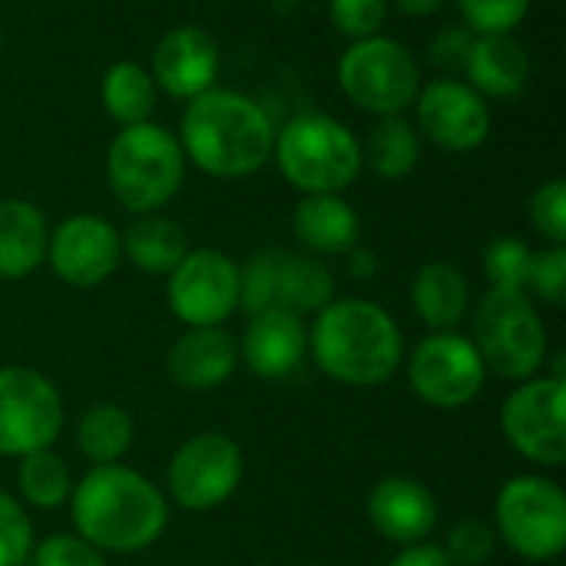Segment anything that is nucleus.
Masks as SVG:
<instances>
[{"mask_svg": "<svg viewBox=\"0 0 566 566\" xmlns=\"http://www.w3.org/2000/svg\"><path fill=\"white\" fill-rule=\"evenodd\" d=\"M76 537L99 554H136L153 547L166 524V494L133 468L103 464L90 468L70 494Z\"/></svg>", "mask_w": 566, "mask_h": 566, "instance_id": "obj_1", "label": "nucleus"}, {"mask_svg": "<svg viewBox=\"0 0 566 566\" xmlns=\"http://www.w3.org/2000/svg\"><path fill=\"white\" fill-rule=\"evenodd\" d=\"M182 153L216 179L259 172L275 149V123L252 96L212 86L189 99L179 123Z\"/></svg>", "mask_w": 566, "mask_h": 566, "instance_id": "obj_2", "label": "nucleus"}, {"mask_svg": "<svg viewBox=\"0 0 566 566\" xmlns=\"http://www.w3.org/2000/svg\"><path fill=\"white\" fill-rule=\"evenodd\" d=\"M315 365L345 388L385 385L405 361L398 322L368 298L328 302L308 332Z\"/></svg>", "mask_w": 566, "mask_h": 566, "instance_id": "obj_3", "label": "nucleus"}, {"mask_svg": "<svg viewBox=\"0 0 566 566\" xmlns=\"http://www.w3.org/2000/svg\"><path fill=\"white\" fill-rule=\"evenodd\" d=\"M182 179L186 153L166 126L146 119L113 136L106 149V182L123 209L136 216L156 212L179 192Z\"/></svg>", "mask_w": 566, "mask_h": 566, "instance_id": "obj_4", "label": "nucleus"}, {"mask_svg": "<svg viewBox=\"0 0 566 566\" xmlns=\"http://www.w3.org/2000/svg\"><path fill=\"white\" fill-rule=\"evenodd\" d=\"M282 176L305 196H342L361 172V143L328 113H302L275 133L272 149Z\"/></svg>", "mask_w": 566, "mask_h": 566, "instance_id": "obj_5", "label": "nucleus"}, {"mask_svg": "<svg viewBox=\"0 0 566 566\" xmlns=\"http://www.w3.org/2000/svg\"><path fill=\"white\" fill-rule=\"evenodd\" d=\"M471 342L484 368L504 381H531L547 365L544 318L527 292L488 289L474 308Z\"/></svg>", "mask_w": 566, "mask_h": 566, "instance_id": "obj_6", "label": "nucleus"}, {"mask_svg": "<svg viewBox=\"0 0 566 566\" xmlns=\"http://www.w3.org/2000/svg\"><path fill=\"white\" fill-rule=\"evenodd\" d=\"M494 534L524 560H557L566 551L564 488L541 474L511 478L494 501Z\"/></svg>", "mask_w": 566, "mask_h": 566, "instance_id": "obj_7", "label": "nucleus"}, {"mask_svg": "<svg viewBox=\"0 0 566 566\" xmlns=\"http://www.w3.org/2000/svg\"><path fill=\"white\" fill-rule=\"evenodd\" d=\"M338 86L365 113L401 116L418 99L421 70L405 43L378 33L368 40H355L342 53Z\"/></svg>", "mask_w": 566, "mask_h": 566, "instance_id": "obj_8", "label": "nucleus"}, {"mask_svg": "<svg viewBox=\"0 0 566 566\" xmlns=\"http://www.w3.org/2000/svg\"><path fill=\"white\" fill-rule=\"evenodd\" d=\"M63 418V398L46 375L23 365L0 368V458L53 448Z\"/></svg>", "mask_w": 566, "mask_h": 566, "instance_id": "obj_9", "label": "nucleus"}, {"mask_svg": "<svg viewBox=\"0 0 566 566\" xmlns=\"http://www.w3.org/2000/svg\"><path fill=\"white\" fill-rule=\"evenodd\" d=\"M242 448L222 431H202L179 444L166 468L169 497L192 514L222 507L242 484Z\"/></svg>", "mask_w": 566, "mask_h": 566, "instance_id": "obj_10", "label": "nucleus"}, {"mask_svg": "<svg viewBox=\"0 0 566 566\" xmlns=\"http://www.w3.org/2000/svg\"><path fill=\"white\" fill-rule=\"evenodd\" d=\"M504 441L541 468L566 464V381L531 378L521 381L501 405Z\"/></svg>", "mask_w": 566, "mask_h": 566, "instance_id": "obj_11", "label": "nucleus"}, {"mask_svg": "<svg viewBox=\"0 0 566 566\" xmlns=\"http://www.w3.org/2000/svg\"><path fill=\"white\" fill-rule=\"evenodd\" d=\"M408 381L424 405L458 411L484 391L488 368L471 338L458 332H431L408 358Z\"/></svg>", "mask_w": 566, "mask_h": 566, "instance_id": "obj_12", "label": "nucleus"}, {"mask_svg": "<svg viewBox=\"0 0 566 566\" xmlns=\"http://www.w3.org/2000/svg\"><path fill=\"white\" fill-rule=\"evenodd\" d=\"M172 315L189 328H216L239 308V265L216 249H189L169 272Z\"/></svg>", "mask_w": 566, "mask_h": 566, "instance_id": "obj_13", "label": "nucleus"}, {"mask_svg": "<svg viewBox=\"0 0 566 566\" xmlns=\"http://www.w3.org/2000/svg\"><path fill=\"white\" fill-rule=\"evenodd\" d=\"M418 129L448 153H474L491 136L488 99L464 80L441 76L418 90Z\"/></svg>", "mask_w": 566, "mask_h": 566, "instance_id": "obj_14", "label": "nucleus"}, {"mask_svg": "<svg viewBox=\"0 0 566 566\" xmlns=\"http://www.w3.org/2000/svg\"><path fill=\"white\" fill-rule=\"evenodd\" d=\"M123 259L119 232L103 216H70L46 242V262L53 275L73 289L103 285Z\"/></svg>", "mask_w": 566, "mask_h": 566, "instance_id": "obj_15", "label": "nucleus"}, {"mask_svg": "<svg viewBox=\"0 0 566 566\" xmlns=\"http://www.w3.org/2000/svg\"><path fill=\"white\" fill-rule=\"evenodd\" d=\"M156 90H166L176 99H196L206 90L216 86L219 76V46L216 40L196 27H172L163 33V40L153 50V70H149Z\"/></svg>", "mask_w": 566, "mask_h": 566, "instance_id": "obj_16", "label": "nucleus"}, {"mask_svg": "<svg viewBox=\"0 0 566 566\" xmlns=\"http://www.w3.org/2000/svg\"><path fill=\"white\" fill-rule=\"evenodd\" d=\"M368 521L385 541L398 547H415L431 537L438 524V501L421 481L395 474L371 488Z\"/></svg>", "mask_w": 566, "mask_h": 566, "instance_id": "obj_17", "label": "nucleus"}, {"mask_svg": "<svg viewBox=\"0 0 566 566\" xmlns=\"http://www.w3.org/2000/svg\"><path fill=\"white\" fill-rule=\"evenodd\" d=\"M239 345L229 332L216 328H189L179 335L166 355V375L182 391H212L235 375Z\"/></svg>", "mask_w": 566, "mask_h": 566, "instance_id": "obj_18", "label": "nucleus"}, {"mask_svg": "<svg viewBox=\"0 0 566 566\" xmlns=\"http://www.w3.org/2000/svg\"><path fill=\"white\" fill-rule=\"evenodd\" d=\"M305 348H308V332L302 318L285 308H269L249 315V328L242 335L239 355L259 378L282 381L302 365Z\"/></svg>", "mask_w": 566, "mask_h": 566, "instance_id": "obj_19", "label": "nucleus"}, {"mask_svg": "<svg viewBox=\"0 0 566 566\" xmlns=\"http://www.w3.org/2000/svg\"><path fill=\"white\" fill-rule=\"evenodd\" d=\"M464 76L481 96L514 99L531 83V56L514 33H474Z\"/></svg>", "mask_w": 566, "mask_h": 566, "instance_id": "obj_20", "label": "nucleus"}, {"mask_svg": "<svg viewBox=\"0 0 566 566\" xmlns=\"http://www.w3.org/2000/svg\"><path fill=\"white\" fill-rule=\"evenodd\" d=\"M292 232L295 239L315 255H345L358 245V212L335 192H318V196H305L295 206L292 216Z\"/></svg>", "mask_w": 566, "mask_h": 566, "instance_id": "obj_21", "label": "nucleus"}, {"mask_svg": "<svg viewBox=\"0 0 566 566\" xmlns=\"http://www.w3.org/2000/svg\"><path fill=\"white\" fill-rule=\"evenodd\" d=\"M46 216L27 199L0 202V279H27L46 259Z\"/></svg>", "mask_w": 566, "mask_h": 566, "instance_id": "obj_22", "label": "nucleus"}, {"mask_svg": "<svg viewBox=\"0 0 566 566\" xmlns=\"http://www.w3.org/2000/svg\"><path fill=\"white\" fill-rule=\"evenodd\" d=\"M411 305L431 332H454L471 308L468 275L451 262H424L411 282Z\"/></svg>", "mask_w": 566, "mask_h": 566, "instance_id": "obj_23", "label": "nucleus"}, {"mask_svg": "<svg viewBox=\"0 0 566 566\" xmlns=\"http://www.w3.org/2000/svg\"><path fill=\"white\" fill-rule=\"evenodd\" d=\"M123 255L146 275H169L189 252V235L176 219L146 212L139 216L126 235H119Z\"/></svg>", "mask_w": 566, "mask_h": 566, "instance_id": "obj_24", "label": "nucleus"}, {"mask_svg": "<svg viewBox=\"0 0 566 566\" xmlns=\"http://www.w3.org/2000/svg\"><path fill=\"white\" fill-rule=\"evenodd\" d=\"M421 159V133L415 123H408L405 116H378V123L371 126L365 146H361V163L371 166L375 176L381 179H405L408 172H415Z\"/></svg>", "mask_w": 566, "mask_h": 566, "instance_id": "obj_25", "label": "nucleus"}, {"mask_svg": "<svg viewBox=\"0 0 566 566\" xmlns=\"http://www.w3.org/2000/svg\"><path fill=\"white\" fill-rule=\"evenodd\" d=\"M133 434H136L133 415L113 401H99L83 411L76 424V448L93 468L119 464V458L133 444Z\"/></svg>", "mask_w": 566, "mask_h": 566, "instance_id": "obj_26", "label": "nucleus"}, {"mask_svg": "<svg viewBox=\"0 0 566 566\" xmlns=\"http://www.w3.org/2000/svg\"><path fill=\"white\" fill-rule=\"evenodd\" d=\"M99 96L106 116L119 126L146 123L156 109V83L149 70L133 60H119L103 73Z\"/></svg>", "mask_w": 566, "mask_h": 566, "instance_id": "obj_27", "label": "nucleus"}, {"mask_svg": "<svg viewBox=\"0 0 566 566\" xmlns=\"http://www.w3.org/2000/svg\"><path fill=\"white\" fill-rule=\"evenodd\" d=\"M328 302H335V279L328 265L315 255L285 252L279 272V308L292 315H318Z\"/></svg>", "mask_w": 566, "mask_h": 566, "instance_id": "obj_28", "label": "nucleus"}, {"mask_svg": "<svg viewBox=\"0 0 566 566\" xmlns=\"http://www.w3.org/2000/svg\"><path fill=\"white\" fill-rule=\"evenodd\" d=\"M17 484H20L23 501H27L30 507H40V511H53V507H60L63 501H70V494H73L70 468H66L63 458L53 454L50 448L20 458Z\"/></svg>", "mask_w": 566, "mask_h": 566, "instance_id": "obj_29", "label": "nucleus"}, {"mask_svg": "<svg viewBox=\"0 0 566 566\" xmlns=\"http://www.w3.org/2000/svg\"><path fill=\"white\" fill-rule=\"evenodd\" d=\"M285 249H259L239 269V308L249 315L279 308V272H282Z\"/></svg>", "mask_w": 566, "mask_h": 566, "instance_id": "obj_30", "label": "nucleus"}, {"mask_svg": "<svg viewBox=\"0 0 566 566\" xmlns=\"http://www.w3.org/2000/svg\"><path fill=\"white\" fill-rule=\"evenodd\" d=\"M531 245L514 235H501L484 249V275L491 289H514L527 292V272H531Z\"/></svg>", "mask_w": 566, "mask_h": 566, "instance_id": "obj_31", "label": "nucleus"}, {"mask_svg": "<svg viewBox=\"0 0 566 566\" xmlns=\"http://www.w3.org/2000/svg\"><path fill=\"white\" fill-rule=\"evenodd\" d=\"M534 0H458L461 20L471 33H514L531 13Z\"/></svg>", "mask_w": 566, "mask_h": 566, "instance_id": "obj_32", "label": "nucleus"}, {"mask_svg": "<svg viewBox=\"0 0 566 566\" xmlns=\"http://www.w3.org/2000/svg\"><path fill=\"white\" fill-rule=\"evenodd\" d=\"M527 295L541 298L551 308L566 305V249L551 245L544 252L531 255V272H527Z\"/></svg>", "mask_w": 566, "mask_h": 566, "instance_id": "obj_33", "label": "nucleus"}, {"mask_svg": "<svg viewBox=\"0 0 566 566\" xmlns=\"http://www.w3.org/2000/svg\"><path fill=\"white\" fill-rule=\"evenodd\" d=\"M531 226L551 242L566 245V182L564 179H547L544 186L534 189L527 202Z\"/></svg>", "mask_w": 566, "mask_h": 566, "instance_id": "obj_34", "label": "nucleus"}, {"mask_svg": "<svg viewBox=\"0 0 566 566\" xmlns=\"http://www.w3.org/2000/svg\"><path fill=\"white\" fill-rule=\"evenodd\" d=\"M33 551V524L17 497L0 491V566H23Z\"/></svg>", "mask_w": 566, "mask_h": 566, "instance_id": "obj_35", "label": "nucleus"}, {"mask_svg": "<svg viewBox=\"0 0 566 566\" xmlns=\"http://www.w3.org/2000/svg\"><path fill=\"white\" fill-rule=\"evenodd\" d=\"M441 551L454 566H484L497 551V534L484 521H461L451 527Z\"/></svg>", "mask_w": 566, "mask_h": 566, "instance_id": "obj_36", "label": "nucleus"}, {"mask_svg": "<svg viewBox=\"0 0 566 566\" xmlns=\"http://www.w3.org/2000/svg\"><path fill=\"white\" fill-rule=\"evenodd\" d=\"M328 17L338 33H345L352 43L378 36L385 17H388V0H328Z\"/></svg>", "mask_w": 566, "mask_h": 566, "instance_id": "obj_37", "label": "nucleus"}, {"mask_svg": "<svg viewBox=\"0 0 566 566\" xmlns=\"http://www.w3.org/2000/svg\"><path fill=\"white\" fill-rule=\"evenodd\" d=\"M33 566H106V557L90 547L83 537L73 534H53L46 541H40L33 551Z\"/></svg>", "mask_w": 566, "mask_h": 566, "instance_id": "obj_38", "label": "nucleus"}, {"mask_svg": "<svg viewBox=\"0 0 566 566\" xmlns=\"http://www.w3.org/2000/svg\"><path fill=\"white\" fill-rule=\"evenodd\" d=\"M471 43H474V33H471L468 27H444V30L431 40V63L441 66L448 76L458 80V76L464 73Z\"/></svg>", "mask_w": 566, "mask_h": 566, "instance_id": "obj_39", "label": "nucleus"}, {"mask_svg": "<svg viewBox=\"0 0 566 566\" xmlns=\"http://www.w3.org/2000/svg\"><path fill=\"white\" fill-rule=\"evenodd\" d=\"M388 566H454L441 547L434 544H415V547H405L395 560Z\"/></svg>", "mask_w": 566, "mask_h": 566, "instance_id": "obj_40", "label": "nucleus"}, {"mask_svg": "<svg viewBox=\"0 0 566 566\" xmlns=\"http://www.w3.org/2000/svg\"><path fill=\"white\" fill-rule=\"evenodd\" d=\"M348 255V272L355 275V279H371L375 272H378V259H375V252L371 249H361V245H355L352 252H345Z\"/></svg>", "mask_w": 566, "mask_h": 566, "instance_id": "obj_41", "label": "nucleus"}, {"mask_svg": "<svg viewBox=\"0 0 566 566\" xmlns=\"http://www.w3.org/2000/svg\"><path fill=\"white\" fill-rule=\"evenodd\" d=\"M395 7L408 17H431L434 10L444 7V0H395Z\"/></svg>", "mask_w": 566, "mask_h": 566, "instance_id": "obj_42", "label": "nucleus"}, {"mask_svg": "<svg viewBox=\"0 0 566 566\" xmlns=\"http://www.w3.org/2000/svg\"><path fill=\"white\" fill-rule=\"evenodd\" d=\"M0 43H3V30H0Z\"/></svg>", "mask_w": 566, "mask_h": 566, "instance_id": "obj_43", "label": "nucleus"}]
</instances>
